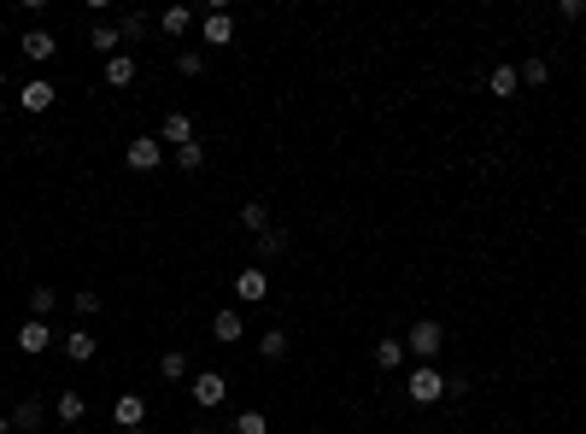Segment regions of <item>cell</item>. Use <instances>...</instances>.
I'll list each match as a JSON object with an SVG mask.
<instances>
[{"mask_svg": "<svg viewBox=\"0 0 586 434\" xmlns=\"http://www.w3.org/2000/svg\"><path fill=\"white\" fill-rule=\"evenodd\" d=\"M53 100H59V88L47 83V77H29V83L18 88V106H24V112H47Z\"/></svg>", "mask_w": 586, "mask_h": 434, "instance_id": "9", "label": "cell"}, {"mask_svg": "<svg viewBox=\"0 0 586 434\" xmlns=\"http://www.w3.org/2000/svg\"><path fill=\"white\" fill-rule=\"evenodd\" d=\"M446 347V329L434 317H422V323H411V335H405V352L411 358H422V364H434V352Z\"/></svg>", "mask_w": 586, "mask_h": 434, "instance_id": "1", "label": "cell"}, {"mask_svg": "<svg viewBox=\"0 0 586 434\" xmlns=\"http://www.w3.org/2000/svg\"><path fill=\"white\" fill-rule=\"evenodd\" d=\"M188 434H217V429H206V422H194V429H188Z\"/></svg>", "mask_w": 586, "mask_h": 434, "instance_id": "35", "label": "cell"}, {"mask_svg": "<svg viewBox=\"0 0 586 434\" xmlns=\"http://www.w3.org/2000/svg\"><path fill=\"white\" fill-rule=\"evenodd\" d=\"M176 165H182V170H199V165H206V141H188V147H176Z\"/></svg>", "mask_w": 586, "mask_h": 434, "instance_id": "30", "label": "cell"}, {"mask_svg": "<svg viewBox=\"0 0 586 434\" xmlns=\"http://www.w3.org/2000/svg\"><path fill=\"white\" fill-rule=\"evenodd\" d=\"M405 358H411V352H405V340H399V335L376 340V364L387 370V376H393V370H399V364H405Z\"/></svg>", "mask_w": 586, "mask_h": 434, "instance_id": "17", "label": "cell"}, {"mask_svg": "<svg viewBox=\"0 0 586 434\" xmlns=\"http://www.w3.org/2000/svg\"><path fill=\"white\" fill-rule=\"evenodd\" d=\"M281 252H288V235H281V229H265V235H258V258H281Z\"/></svg>", "mask_w": 586, "mask_h": 434, "instance_id": "28", "label": "cell"}, {"mask_svg": "<svg viewBox=\"0 0 586 434\" xmlns=\"http://www.w3.org/2000/svg\"><path fill=\"white\" fill-rule=\"evenodd\" d=\"M0 434H12V417H6V411H0Z\"/></svg>", "mask_w": 586, "mask_h": 434, "instance_id": "34", "label": "cell"}, {"mask_svg": "<svg viewBox=\"0 0 586 434\" xmlns=\"http://www.w3.org/2000/svg\"><path fill=\"white\" fill-rule=\"evenodd\" d=\"M229 434H270V417L265 411H235V417H229Z\"/></svg>", "mask_w": 586, "mask_h": 434, "instance_id": "21", "label": "cell"}, {"mask_svg": "<svg viewBox=\"0 0 586 434\" xmlns=\"http://www.w3.org/2000/svg\"><path fill=\"white\" fill-rule=\"evenodd\" d=\"M112 422H124V434H129V429H141V422H147V405H141L135 393H124V399L112 405Z\"/></svg>", "mask_w": 586, "mask_h": 434, "instance_id": "15", "label": "cell"}, {"mask_svg": "<svg viewBox=\"0 0 586 434\" xmlns=\"http://www.w3.org/2000/svg\"><path fill=\"white\" fill-rule=\"evenodd\" d=\"M159 141H170V147H188V141H199V135H194V118H188V112H165V124H159Z\"/></svg>", "mask_w": 586, "mask_h": 434, "instance_id": "11", "label": "cell"}, {"mask_svg": "<svg viewBox=\"0 0 586 434\" xmlns=\"http://www.w3.org/2000/svg\"><path fill=\"white\" fill-rule=\"evenodd\" d=\"M159 381H188V352H165L159 358Z\"/></svg>", "mask_w": 586, "mask_h": 434, "instance_id": "26", "label": "cell"}, {"mask_svg": "<svg viewBox=\"0 0 586 434\" xmlns=\"http://www.w3.org/2000/svg\"><path fill=\"white\" fill-rule=\"evenodd\" d=\"M558 18H569V24H574V18H586V0H558Z\"/></svg>", "mask_w": 586, "mask_h": 434, "instance_id": "32", "label": "cell"}, {"mask_svg": "<svg viewBox=\"0 0 586 434\" xmlns=\"http://www.w3.org/2000/svg\"><path fill=\"white\" fill-rule=\"evenodd\" d=\"M0 42H6V24H0Z\"/></svg>", "mask_w": 586, "mask_h": 434, "instance_id": "38", "label": "cell"}, {"mask_svg": "<svg viewBox=\"0 0 586 434\" xmlns=\"http://www.w3.org/2000/svg\"><path fill=\"white\" fill-rule=\"evenodd\" d=\"M469 388H475L469 376H446V393H452V399H469Z\"/></svg>", "mask_w": 586, "mask_h": 434, "instance_id": "33", "label": "cell"}, {"mask_svg": "<svg viewBox=\"0 0 586 434\" xmlns=\"http://www.w3.org/2000/svg\"><path fill=\"white\" fill-rule=\"evenodd\" d=\"M88 47H100V53L112 59V53H124V36H118V24H106V18H100V24L88 29Z\"/></svg>", "mask_w": 586, "mask_h": 434, "instance_id": "14", "label": "cell"}, {"mask_svg": "<svg viewBox=\"0 0 586 434\" xmlns=\"http://www.w3.org/2000/svg\"><path fill=\"white\" fill-rule=\"evenodd\" d=\"M106 83H112V88H129V83H135V59H129V53H112V59H106Z\"/></svg>", "mask_w": 586, "mask_h": 434, "instance_id": "20", "label": "cell"}, {"mask_svg": "<svg viewBox=\"0 0 586 434\" xmlns=\"http://www.w3.org/2000/svg\"><path fill=\"white\" fill-rule=\"evenodd\" d=\"M265 294H270V276H265V265H247V270L235 276V299H240V306H258Z\"/></svg>", "mask_w": 586, "mask_h": 434, "instance_id": "8", "label": "cell"}, {"mask_svg": "<svg viewBox=\"0 0 586 434\" xmlns=\"http://www.w3.org/2000/svg\"><path fill=\"white\" fill-rule=\"evenodd\" d=\"M188 24H194V6H165V12H159V29H165V36H188Z\"/></svg>", "mask_w": 586, "mask_h": 434, "instance_id": "19", "label": "cell"}, {"mask_svg": "<svg viewBox=\"0 0 586 434\" xmlns=\"http://www.w3.org/2000/svg\"><path fill=\"white\" fill-rule=\"evenodd\" d=\"M199 36H206V47H224L229 36H235V18H229V6H224V0H217V6H211V12L199 18Z\"/></svg>", "mask_w": 586, "mask_h": 434, "instance_id": "5", "label": "cell"}, {"mask_svg": "<svg viewBox=\"0 0 586 434\" xmlns=\"http://www.w3.org/2000/svg\"><path fill=\"white\" fill-rule=\"evenodd\" d=\"M70 306H77V317H100V294H94V288H77Z\"/></svg>", "mask_w": 586, "mask_h": 434, "instance_id": "31", "label": "cell"}, {"mask_svg": "<svg viewBox=\"0 0 586 434\" xmlns=\"http://www.w3.org/2000/svg\"><path fill=\"white\" fill-rule=\"evenodd\" d=\"M18 53H24L29 65H47V59L59 53V36H53V29H24V42H18Z\"/></svg>", "mask_w": 586, "mask_h": 434, "instance_id": "7", "label": "cell"}, {"mask_svg": "<svg viewBox=\"0 0 586 434\" xmlns=\"http://www.w3.org/2000/svg\"><path fill=\"white\" fill-rule=\"evenodd\" d=\"M65 434H77V429H65Z\"/></svg>", "mask_w": 586, "mask_h": 434, "instance_id": "41", "label": "cell"}, {"mask_svg": "<svg viewBox=\"0 0 586 434\" xmlns=\"http://www.w3.org/2000/svg\"><path fill=\"white\" fill-rule=\"evenodd\" d=\"M176 70H182V77H206V53H199V47H182Z\"/></svg>", "mask_w": 586, "mask_h": 434, "instance_id": "29", "label": "cell"}, {"mask_svg": "<svg viewBox=\"0 0 586 434\" xmlns=\"http://www.w3.org/2000/svg\"><path fill=\"white\" fill-rule=\"evenodd\" d=\"M405 393L417 399V405H434V399H446V376H440L434 364H417V370L405 376Z\"/></svg>", "mask_w": 586, "mask_h": 434, "instance_id": "2", "label": "cell"}, {"mask_svg": "<svg viewBox=\"0 0 586 434\" xmlns=\"http://www.w3.org/2000/svg\"><path fill=\"white\" fill-rule=\"evenodd\" d=\"M211 335L224 340V347H235V340L247 335V317H240L235 306H229V311H217V317H211Z\"/></svg>", "mask_w": 586, "mask_h": 434, "instance_id": "12", "label": "cell"}, {"mask_svg": "<svg viewBox=\"0 0 586 434\" xmlns=\"http://www.w3.org/2000/svg\"><path fill=\"white\" fill-rule=\"evenodd\" d=\"M129 434H153V429H147V422H141V429H129Z\"/></svg>", "mask_w": 586, "mask_h": 434, "instance_id": "36", "label": "cell"}, {"mask_svg": "<svg viewBox=\"0 0 586 434\" xmlns=\"http://www.w3.org/2000/svg\"><path fill=\"white\" fill-rule=\"evenodd\" d=\"M0 94H6V70H0Z\"/></svg>", "mask_w": 586, "mask_h": 434, "instance_id": "37", "label": "cell"}, {"mask_svg": "<svg viewBox=\"0 0 586 434\" xmlns=\"http://www.w3.org/2000/svg\"><path fill=\"white\" fill-rule=\"evenodd\" d=\"M59 306V288H47V282H36V288H29V317H42L47 323V311Z\"/></svg>", "mask_w": 586, "mask_h": 434, "instance_id": "22", "label": "cell"}, {"mask_svg": "<svg viewBox=\"0 0 586 434\" xmlns=\"http://www.w3.org/2000/svg\"><path fill=\"white\" fill-rule=\"evenodd\" d=\"M124 165L129 170H159V165H165V141H159V135H135L124 147Z\"/></svg>", "mask_w": 586, "mask_h": 434, "instance_id": "3", "label": "cell"}, {"mask_svg": "<svg viewBox=\"0 0 586 434\" xmlns=\"http://www.w3.org/2000/svg\"><path fill=\"white\" fill-rule=\"evenodd\" d=\"M487 94H492V100H517V94H522L517 65H492V70H487Z\"/></svg>", "mask_w": 586, "mask_h": 434, "instance_id": "10", "label": "cell"}, {"mask_svg": "<svg viewBox=\"0 0 586 434\" xmlns=\"http://www.w3.org/2000/svg\"><path fill=\"white\" fill-rule=\"evenodd\" d=\"M47 347H53V329H47L42 317H24V323H18V352H29V358H42Z\"/></svg>", "mask_w": 586, "mask_h": 434, "instance_id": "6", "label": "cell"}, {"mask_svg": "<svg viewBox=\"0 0 586 434\" xmlns=\"http://www.w3.org/2000/svg\"><path fill=\"white\" fill-rule=\"evenodd\" d=\"M0 118H6V100H0Z\"/></svg>", "mask_w": 586, "mask_h": 434, "instance_id": "39", "label": "cell"}, {"mask_svg": "<svg viewBox=\"0 0 586 434\" xmlns=\"http://www.w3.org/2000/svg\"><path fill=\"white\" fill-rule=\"evenodd\" d=\"M0 399H6V388H0Z\"/></svg>", "mask_w": 586, "mask_h": 434, "instance_id": "40", "label": "cell"}, {"mask_svg": "<svg viewBox=\"0 0 586 434\" xmlns=\"http://www.w3.org/2000/svg\"><path fill=\"white\" fill-rule=\"evenodd\" d=\"M229 399V376H217V370H199L194 376V405L199 411H217Z\"/></svg>", "mask_w": 586, "mask_h": 434, "instance_id": "4", "label": "cell"}, {"mask_svg": "<svg viewBox=\"0 0 586 434\" xmlns=\"http://www.w3.org/2000/svg\"><path fill=\"white\" fill-rule=\"evenodd\" d=\"M258 352H265L270 364H276V358H288V329H265V335H258Z\"/></svg>", "mask_w": 586, "mask_h": 434, "instance_id": "25", "label": "cell"}, {"mask_svg": "<svg viewBox=\"0 0 586 434\" xmlns=\"http://www.w3.org/2000/svg\"><path fill=\"white\" fill-rule=\"evenodd\" d=\"M118 36L124 42H147V12H124L118 18Z\"/></svg>", "mask_w": 586, "mask_h": 434, "instance_id": "27", "label": "cell"}, {"mask_svg": "<svg viewBox=\"0 0 586 434\" xmlns=\"http://www.w3.org/2000/svg\"><path fill=\"white\" fill-rule=\"evenodd\" d=\"M83 417H88V399L77 388H65L59 393V422H83Z\"/></svg>", "mask_w": 586, "mask_h": 434, "instance_id": "23", "label": "cell"}, {"mask_svg": "<svg viewBox=\"0 0 586 434\" xmlns=\"http://www.w3.org/2000/svg\"><path fill=\"white\" fill-rule=\"evenodd\" d=\"M517 77H522V88H545V77H551V65H545V59L533 53V59H522V65H517Z\"/></svg>", "mask_w": 586, "mask_h": 434, "instance_id": "24", "label": "cell"}, {"mask_svg": "<svg viewBox=\"0 0 586 434\" xmlns=\"http://www.w3.org/2000/svg\"><path fill=\"white\" fill-rule=\"evenodd\" d=\"M12 429L18 434H36V429H42V399H18V405H12Z\"/></svg>", "mask_w": 586, "mask_h": 434, "instance_id": "18", "label": "cell"}, {"mask_svg": "<svg viewBox=\"0 0 586 434\" xmlns=\"http://www.w3.org/2000/svg\"><path fill=\"white\" fill-rule=\"evenodd\" d=\"M240 229H247L252 241L270 229V206H265V200H247V206H240Z\"/></svg>", "mask_w": 586, "mask_h": 434, "instance_id": "16", "label": "cell"}, {"mask_svg": "<svg viewBox=\"0 0 586 434\" xmlns=\"http://www.w3.org/2000/svg\"><path fill=\"white\" fill-rule=\"evenodd\" d=\"M94 352H100V340L88 335V329H70V335H65V358H70V364H88Z\"/></svg>", "mask_w": 586, "mask_h": 434, "instance_id": "13", "label": "cell"}]
</instances>
